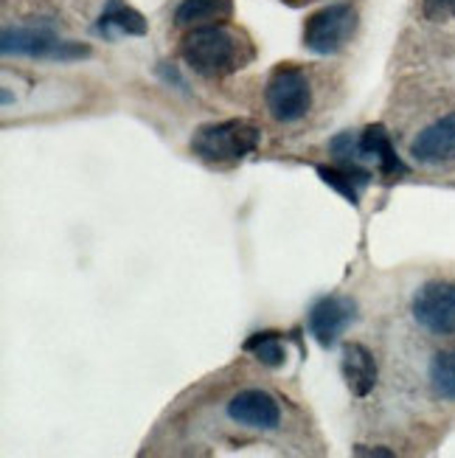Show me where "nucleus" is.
Instances as JSON below:
<instances>
[{"label":"nucleus","instance_id":"1","mask_svg":"<svg viewBox=\"0 0 455 458\" xmlns=\"http://www.w3.org/2000/svg\"><path fill=\"white\" fill-rule=\"evenodd\" d=\"M183 63L206 79H223L250 63V46L245 37L225 29V23L200 26L183 37L181 46Z\"/></svg>","mask_w":455,"mask_h":458},{"label":"nucleus","instance_id":"2","mask_svg":"<svg viewBox=\"0 0 455 458\" xmlns=\"http://www.w3.org/2000/svg\"><path fill=\"white\" fill-rule=\"evenodd\" d=\"M259 141H262L259 127L242 122V118H231V122L197 130L191 135V152L206 164H231L253 155L259 149Z\"/></svg>","mask_w":455,"mask_h":458},{"label":"nucleus","instance_id":"3","mask_svg":"<svg viewBox=\"0 0 455 458\" xmlns=\"http://www.w3.org/2000/svg\"><path fill=\"white\" fill-rule=\"evenodd\" d=\"M265 102L275 122L292 124V122H299V118H304L312 105V88H309L307 73L295 65L275 68L273 76L267 79Z\"/></svg>","mask_w":455,"mask_h":458},{"label":"nucleus","instance_id":"4","mask_svg":"<svg viewBox=\"0 0 455 458\" xmlns=\"http://www.w3.org/2000/svg\"><path fill=\"white\" fill-rule=\"evenodd\" d=\"M358 31V12L349 4H329L321 12L307 17L304 23V46L312 54H338Z\"/></svg>","mask_w":455,"mask_h":458},{"label":"nucleus","instance_id":"5","mask_svg":"<svg viewBox=\"0 0 455 458\" xmlns=\"http://www.w3.org/2000/svg\"><path fill=\"white\" fill-rule=\"evenodd\" d=\"M413 318L422 329L439 337L455 335V284L427 282L413 295Z\"/></svg>","mask_w":455,"mask_h":458},{"label":"nucleus","instance_id":"6","mask_svg":"<svg viewBox=\"0 0 455 458\" xmlns=\"http://www.w3.org/2000/svg\"><path fill=\"white\" fill-rule=\"evenodd\" d=\"M358 321V304L346 295H324L309 310V335L324 349H332L341 335Z\"/></svg>","mask_w":455,"mask_h":458},{"label":"nucleus","instance_id":"7","mask_svg":"<svg viewBox=\"0 0 455 458\" xmlns=\"http://www.w3.org/2000/svg\"><path fill=\"white\" fill-rule=\"evenodd\" d=\"M228 416L233 422H240L253 430H275L282 425V405L275 403V396H270L262 388H248L240 391L228 403Z\"/></svg>","mask_w":455,"mask_h":458},{"label":"nucleus","instance_id":"8","mask_svg":"<svg viewBox=\"0 0 455 458\" xmlns=\"http://www.w3.org/2000/svg\"><path fill=\"white\" fill-rule=\"evenodd\" d=\"M63 39H56V34L48 26H14L4 29V48L6 56H37V59H54L56 48Z\"/></svg>","mask_w":455,"mask_h":458},{"label":"nucleus","instance_id":"9","mask_svg":"<svg viewBox=\"0 0 455 458\" xmlns=\"http://www.w3.org/2000/svg\"><path fill=\"white\" fill-rule=\"evenodd\" d=\"M360 149H363L366 161H374V166H377V172L388 183L400 181V177L408 174V166L402 164L397 149H393L391 135L383 124H371L360 132Z\"/></svg>","mask_w":455,"mask_h":458},{"label":"nucleus","instance_id":"10","mask_svg":"<svg viewBox=\"0 0 455 458\" xmlns=\"http://www.w3.org/2000/svg\"><path fill=\"white\" fill-rule=\"evenodd\" d=\"M410 155L422 164H439L455 155V113L425 127L410 144Z\"/></svg>","mask_w":455,"mask_h":458},{"label":"nucleus","instance_id":"11","mask_svg":"<svg viewBox=\"0 0 455 458\" xmlns=\"http://www.w3.org/2000/svg\"><path fill=\"white\" fill-rule=\"evenodd\" d=\"M341 371L354 396H368L377 386V360L363 344H346L341 357Z\"/></svg>","mask_w":455,"mask_h":458},{"label":"nucleus","instance_id":"12","mask_svg":"<svg viewBox=\"0 0 455 458\" xmlns=\"http://www.w3.org/2000/svg\"><path fill=\"white\" fill-rule=\"evenodd\" d=\"M233 17V0H183L174 12V23L177 26H216V23H228Z\"/></svg>","mask_w":455,"mask_h":458},{"label":"nucleus","instance_id":"13","mask_svg":"<svg viewBox=\"0 0 455 458\" xmlns=\"http://www.w3.org/2000/svg\"><path fill=\"white\" fill-rule=\"evenodd\" d=\"M98 31L105 37L127 34V37H144L147 34V20L141 12L130 9L122 0H110L105 6L102 17H98Z\"/></svg>","mask_w":455,"mask_h":458},{"label":"nucleus","instance_id":"14","mask_svg":"<svg viewBox=\"0 0 455 458\" xmlns=\"http://www.w3.org/2000/svg\"><path fill=\"white\" fill-rule=\"evenodd\" d=\"M245 352H250L256 360L267 369H279L287 360V349L282 344L279 332H256L250 341L245 344Z\"/></svg>","mask_w":455,"mask_h":458},{"label":"nucleus","instance_id":"15","mask_svg":"<svg viewBox=\"0 0 455 458\" xmlns=\"http://www.w3.org/2000/svg\"><path fill=\"white\" fill-rule=\"evenodd\" d=\"M430 386L442 400L455 403V349L439 352L430 363Z\"/></svg>","mask_w":455,"mask_h":458},{"label":"nucleus","instance_id":"16","mask_svg":"<svg viewBox=\"0 0 455 458\" xmlns=\"http://www.w3.org/2000/svg\"><path fill=\"white\" fill-rule=\"evenodd\" d=\"M318 177H321L326 186H332L334 191H341L349 203H354V206L360 203V189H363V183L351 172H346L343 166H318Z\"/></svg>","mask_w":455,"mask_h":458},{"label":"nucleus","instance_id":"17","mask_svg":"<svg viewBox=\"0 0 455 458\" xmlns=\"http://www.w3.org/2000/svg\"><path fill=\"white\" fill-rule=\"evenodd\" d=\"M422 12L427 20H447L455 17V0H422Z\"/></svg>","mask_w":455,"mask_h":458},{"label":"nucleus","instance_id":"18","mask_svg":"<svg viewBox=\"0 0 455 458\" xmlns=\"http://www.w3.org/2000/svg\"><path fill=\"white\" fill-rule=\"evenodd\" d=\"M354 455H385L388 458L393 453L391 450H383V447H374V450L371 447H354Z\"/></svg>","mask_w":455,"mask_h":458}]
</instances>
